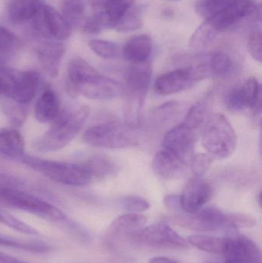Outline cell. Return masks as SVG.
<instances>
[{
    "instance_id": "cell-9",
    "label": "cell",
    "mask_w": 262,
    "mask_h": 263,
    "mask_svg": "<svg viewBox=\"0 0 262 263\" xmlns=\"http://www.w3.org/2000/svg\"><path fill=\"white\" fill-rule=\"evenodd\" d=\"M209 76L203 63L195 66L180 68L160 76L155 81V90L160 95H172L192 87Z\"/></svg>"
},
{
    "instance_id": "cell-26",
    "label": "cell",
    "mask_w": 262,
    "mask_h": 263,
    "mask_svg": "<svg viewBox=\"0 0 262 263\" xmlns=\"http://www.w3.org/2000/svg\"><path fill=\"white\" fill-rule=\"evenodd\" d=\"M212 103V96L208 94L189 109L182 124L192 130L198 132L210 118Z\"/></svg>"
},
{
    "instance_id": "cell-10",
    "label": "cell",
    "mask_w": 262,
    "mask_h": 263,
    "mask_svg": "<svg viewBox=\"0 0 262 263\" xmlns=\"http://www.w3.org/2000/svg\"><path fill=\"white\" fill-rule=\"evenodd\" d=\"M32 22L34 29L46 39L64 41L72 34V26L59 12L49 5H43Z\"/></svg>"
},
{
    "instance_id": "cell-37",
    "label": "cell",
    "mask_w": 262,
    "mask_h": 263,
    "mask_svg": "<svg viewBox=\"0 0 262 263\" xmlns=\"http://www.w3.org/2000/svg\"><path fill=\"white\" fill-rule=\"evenodd\" d=\"M232 0H198L195 3V10L205 20H212Z\"/></svg>"
},
{
    "instance_id": "cell-28",
    "label": "cell",
    "mask_w": 262,
    "mask_h": 263,
    "mask_svg": "<svg viewBox=\"0 0 262 263\" xmlns=\"http://www.w3.org/2000/svg\"><path fill=\"white\" fill-rule=\"evenodd\" d=\"M133 5L134 0H108L98 11L104 17L108 29H115Z\"/></svg>"
},
{
    "instance_id": "cell-18",
    "label": "cell",
    "mask_w": 262,
    "mask_h": 263,
    "mask_svg": "<svg viewBox=\"0 0 262 263\" xmlns=\"http://www.w3.org/2000/svg\"><path fill=\"white\" fill-rule=\"evenodd\" d=\"M147 222V218L138 213H128L118 216L108 228L105 241L109 247H113L115 241L123 236L140 230Z\"/></svg>"
},
{
    "instance_id": "cell-16",
    "label": "cell",
    "mask_w": 262,
    "mask_h": 263,
    "mask_svg": "<svg viewBox=\"0 0 262 263\" xmlns=\"http://www.w3.org/2000/svg\"><path fill=\"white\" fill-rule=\"evenodd\" d=\"M212 196V186L207 181L193 178L187 182L179 196L182 210L186 213H195L204 207Z\"/></svg>"
},
{
    "instance_id": "cell-47",
    "label": "cell",
    "mask_w": 262,
    "mask_h": 263,
    "mask_svg": "<svg viewBox=\"0 0 262 263\" xmlns=\"http://www.w3.org/2000/svg\"><path fill=\"white\" fill-rule=\"evenodd\" d=\"M149 263H180L175 259H170V258L163 257V256H158L154 257L150 259Z\"/></svg>"
},
{
    "instance_id": "cell-49",
    "label": "cell",
    "mask_w": 262,
    "mask_h": 263,
    "mask_svg": "<svg viewBox=\"0 0 262 263\" xmlns=\"http://www.w3.org/2000/svg\"><path fill=\"white\" fill-rule=\"evenodd\" d=\"M8 263H28L26 262H24V261L19 260V259H15V258L12 257L11 256L10 259H9V262Z\"/></svg>"
},
{
    "instance_id": "cell-23",
    "label": "cell",
    "mask_w": 262,
    "mask_h": 263,
    "mask_svg": "<svg viewBox=\"0 0 262 263\" xmlns=\"http://www.w3.org/2000/svg\"><path fill=\"white\" fill-rule=\"evenodd\" d=\"M98 71L94 69L86 60L78 57L72 59L68 66L67 75L66 78V90L68 95L72 99L76 98L75 89L77 85L83 80Z\"/></svg>"
},
{
    "instance_id": "cell-3",
    "label": "cell",
    "mask_w": 262,
    "mask_h": 263,
    "mask_svg": "<svg viewBox=\"0 0 262 263\" xmlns=\"http://www.w3.org/2000/svg\"><path fill=\"white\" fill-rule=\"evenodd\" d=\"M201 143L209 156L216 159H226L235 151L236 133L225 116L215 114L203 126Z\"/></svg>"
},
{
    "instance_id": "cell-25",
    "label": "cell",
    "mask_w": 262,
    "mask_h": 263,
    "mask_svg": "<svg viewBox=\"0 0 262 263\" xmlns=\"http://www.w3.org/2000/svg\"><path fill=\"white\" fill-rule=\"evenodd\" d=\"M44 4L43 0H11L8 15L13 23H26L32 20Z\"/></svg>"
},
{
    "instance_id": "cell-1",
    "label": "cell",
    "mask_w": 262,
    "mask_h": 263,
    "mask_svg": "<svg viewBox=\"0 0 262 263\" xmlns=\"http://www.w3.org/2000/svg\"><path fill=\"white\" fill-rule=\"evenodd\" d=\"M90 114L88 106L65 109L58 114L46 133L33 142V148L39 153L58 151L69 145L78 134Z\"/></svg>"
},
{
    "instance_id": "cell-15",
    "label": "cell",
    "mask_w": 262,
    "mask_h": 263,
    "mask_svg": "<svg viewBox=\"0 0 262 263\" xmlns=\"http://www.w3.org/2000/svg\"><path fill=\"white\" fill-rule=\"evenodd\" d=\"M198 133L182 123L177 125L165 134L162 142L163 149L191 162V156L198 137Z\"/></svg>"
},
{
    "instance_id": "cell-46",
    "label": "cell",
    "mask_w": 262,
    "mask_h": 263,
    "mask_svg": "<svg viewBox=\"0 0 262 263\" xmlns=\"http://www.w3.org/2000/svg\"><path fill=\"white\" fill-rule=\"evenodd\" d=\"M164 203L168 209L172 211L176 212L182 210L179 196H176V195L166 196L165 197Z\"/></svg>"
},
{
    "instance_id": "cell-35",
    "label": "cell",
    "mask_w": 262,
    "mask_h": 263,
    "mask_svg": "<svg viewBox=\"0 0 262 263\" xmlns=\"http://www.w3.org/2000/svg\"><path fill=\"white\" fill-rule=\"evenodd\" d=\"M224 237L193 235L189 238V242L198 250L212 254L221 255L223 248Z\"/></svg>"
},
{
    "instance_id": "cell-8",
    "label": "cell",
    "mask_w": 262,
    "mask_h": 263,
    "mask_svg": "<svg viewBox=\"0 0 262 263\" xmlns=\"http://www.w3.org/2000/svg\"><path fill=\"white\" fill-rule=\"evenodd\" d=\"M0 79L4 86V95L9 100L27 104L36 94L40 76L36 71L3 69Z\"/></svg>"
},
{
    "instance_id": "cell-48",
    "label": "cell",
    "mask_w": 262,
    "mask_h": 263,
    "mask_svg": "<svg viewBox=\"0 0 262 263\" xmlns=\"http://www.w3.org/2000/svg\"><path fill=\"white\" fill-rule=\"evenodd\" d=\"M108 0H91V4L95 11H98Z\"/></svg>"
},
{
    "instance_id": "cell-51",
    "label": "cell",
    "mask_w": 262,
    "mask_h": 263,
    "mask_svg": "<svg viewBox=\"0 0 262 263\" xmlns=\"http://www.w3.org/2000/svg\"><path fill=\"white\" fill-rule=\"evenodd\" d=\"M168 1L178 2V1H181V0H168Z\"/></svg>"
},
{
    "instance_id": "cell-30",
    "label": "cell",
    "mask_w": 262,
    "mask_h": 263,
    "mask_svg": "<svg viewBox=\"0 0 262 263\" xmlns=\"http://www.w3.org/2000/svg\"><path fill=\"white\" fill-rule=\"evenodd\" d=\"M85 162L89 167L93 179H106L116 174L119 170L113 159L104 155L91 156Z\"/></svg>"
},
{
    "instance_id": "cell-4",
    "label": "cell",
    "mask_w": 262,
    "mask_h": 263,
    "mask_svg": "<svg viewBox=\"0 0 262 263\" xmlns=\"http://www.w3.org/2000/svg\"><path fill=\"white\" fill-rule=\"evenodd\" d=\"M83 140L96 148H123L138 143L135 128L126 123L111 121L89 128L83 135Z\"/></svg>"
},
{
    "instance_id": "cell-14",
    "label": "cell",
    "mask_w": 262,
    "mask_h": 263,
    "mask_svg": "<svg viewBox=\"0 0 262 263\" xmlns=\"http://www.w3.org/2000/svg\"><path fill=\"white\" fill-rule=\"evenodd\" d=\"M123 90L118 82L98 72L78 84L75 92L76 97L81 95L89 100H110L119 97Z\"/></svg>"
},
{
    "instance_id": "cell-41",
    "label": "cell",
    "mask_w": 262,
    "mask_h": 263,
    "mask_svg": "<svg viewBox=\"0 0 262 263\" xmlns=\"http://www.w3.org/2000/svg\"><path fill=\"white\" fill-rule=\"evenodd\" d=\"M122 207L131 213H138L146 211L149 208V203L140 196H127L121 199Z\"/></svg>"
},
{
    "instance_id": "cell-45",
    "label": "cell",
    "mask_w": 262,
    "mask_h": 263,
    "mask_svg": "<svg viewBox=\"0 0 262 263\" xmlns=\"http://www.w3.org/2000/svg\"><path fill=\"white\" fill-rule=\"evenodd\" d=\"M22 182L18 181L16 178L10 175L0 173V188L5 187H11V188H17L22 185Z\"/></svg>"
},
{
    "instance_id": "cell-31",
    "label": "cell",
    "mask_w": 262,
    "mask_h": 263,
    "mask_svg": "<svg viewBox=\"0 0 262 263\" xmlns=\"http://www.w3.org/2000/svg\"><path fill=\"white\" fill-rule=\"evenodd\" d=\"M0 247H9L16 250L45 253L50 251L51 247L46 242L40 240L24 241L10 236H0Z\"/></svg>"
},
{
    "instance_id": "cell-6",
    "label": "cell",
    "mask_w": 262,
    "mask_h": 263,
    "mask_svg": "<svg viewBox=\"0 0 262 263\" xmlns=\"http://www.w3.org/2000/svg\"><path fill=\"white\" fill-rule=\"evenodd\" d=\"M0 203L55 222H64L67 216L62 210L17 188H0Z\"/></svg>"
},
{
    "instance_id": "cell-29",
    "label": "cell",
    "mask_w": 262,
    "mask_h": 263,
    "mask_svg": "<svg viewBox=\"0 0 262 263\" xmlns=\"http://www.w3.org/2000/svg\"><path fill=\"white\" fill-rule=\"evenodd\" d=\"M180 109L179 103L176 101L167 102L157 106L149 114L148 118L149 126L155 129L164 127L178 117Z\"/></svg>"
},
{
    "instance_id": "cell-44",
    "label": "cell",
    "mask_w": 262,
    "mask_h": 263,
    "mask_svg": "<svg viewBox=\"0 0 262 263\" xmlns=\"http://www.w3.org/2000/svg\"><path fill=\"white\" fill-rule=\"evenodd\" d=\"M229 219L235 229L252 228L256 225V219L250 215L245 213H229Z\"/></svg>"
},
{
    "instance_id": "cell-43",
    "label": "cell",
    "mask_w": 262,
    "mask_h": 263,
    "mask_svg": "<svg viewBox=\"0 0 262 263\" xmlns=\"http://www.w3.org/2000/svg\"><path fill=\"white\" fill-rule=\"evenodd\" d=\"M261 43V33L260 31H254L249 35L248 49L251 55L259 63H261L262 60Z\"/></svg>"
},
{
    "instance_id": "cell-17",
    "label": "cell",
    "mask_w": 262,
    "mask_h": 263,
    "mask_svg": "<svg viewBox=\"0 0 262 263\" xmlns=\"http://www.w3.org/2000/svg\"><path fill=\"white\" fill-rule=\"evenodd\" d=\"M189 162L177 155L162 149L154 157L152 170L157 176L163 179H177L184 174Z\"/></svg>"
},
{
    "instance_id": "cell-21",
    "label": "cell",
    "mask_w": 262,
    "mask_h": 263,
    "mask_svg": "<svg viewBox=\"0 0 262 263\" xmlns=\"http://www.w3.org/2000/svg\"><path fill=\"white\" fill-rule=\"evenodd\" d=\"M58 96L50 86L45 88L35 106V117L41 123H49L59 114Z\"/></svg>"
},
{
    "instance_id": "cell-5",
    "label": "cell",
    "mask_w": 262,
    "mask_h": 263,
    "mask_svg": "<svg viewBox=\"0 0 262 263\" xmlns=\"http://www.w3.org/2000/svg\"><path fill=\"white\" fill-rule=\"evenodd\" d=\"M175 224L188 230L198 232L225 231L229 234L237 233L229 219V213L213 206L203 207L195 213H189L183 210L174 212Z\"/></svg>"
},
{
    "instance_id": "cell-22",
    "label": "cell",
    "mask_w": 262,
    "mask_h": 263,
    "mask_svg": "<svg viewBox=\"0 0 262 263\" xmlns=\"http://www.w3.org/2000/svg\"><path fill=\"white\" fill-rule=\"evenodd\" d=\"M152 49V41L146 34L129 39L123 49V57L131 63L147 61Z\"/></svg>"
},
{
    "instance_id": "cell-50",
    "label": "cell",
    "mask_w": 262,
    "mask_h": 263,
    "mask_svg": "<svg viewBox=\"0 0 262 263\" xmlns=\"http://www.w3.org/2000/svg\"><path fill=\"white\" fill-rule=\"evenodd\" d=\"M0 95H4V86L1 79H0Z\"/></svg>"
},
{
    "instance_id": "cell-34",
    "label": "cell",
    "mask_w": 262,
    "mask_h": 263,
    "mask_svg": "<svg viewBox=\"0 0 262 263\" xmlns=\"http://www.w3.org/2000/svg\"><path fill=\"white\" fill-rule=\"evenodd\" d=\"M86 0H63L61 3L62 15L72 28L79 24L84 15Z\"/></svg>"
},
{
    "instance_id": "cell-40",
    "label": "cell",
    "mask_w": 262,
    "mask_h": 263,
    "mask_svg": "<svg viewBox=\"0 0 262 263\" xmlns=\"http://www.w3.org/2000/svg\"><path fill=\"white\" fill-rule=\"evenodd\" d=\"M18 37L9 29L0 26V53H9L18 48Z\"/></svg>"
},
{
    "instance_id": "cell-38",
    "label": "cell",
    "mask_w": 262,
    "mask_h": 263,
    "mask_svg": "<svg viewBox=\"0 0 262 263\" xmlns=\"http://www.w3.org/2000/svg\"><path fill=\"white\" fill-rule=\"evenodd\" d=\"M89 48L98 57L106 60L118 58L120 54L119 46L113 42L103 40H89Z\"/></svg>"
},
{
    "instance_id": "cell-7",
    "label": "cell",
    "mask_w": 262,
    "mask_h": 263,
    "mask_svg": "<svg viewBox=\"0 0 262 263\" xmlns=\"http://www.w3.org/2000/svg\"><path fill=\"white\" fill-rule=\"evenodd\" d=\"M127 237L132 243L146 248L182 250L189 247L186 239L163 222L143 227L128 235Z\"/></svg>"
},
{
    "instance_id": "cell-20",
    "label": "cell",
    "mask_w": 262,
    "mask_h": 263,
    "mask_svg": "<svg viewBox=\"0 0 262 263\" xmlns=\"http://www.w3.org/2000/svg\"><path fill=\"white\" fill-rule=\"evenodd\" d=\"M152 75V68L149 62L131 63L125 74L126 92L146 95Z\"/></svg>"
},
{
    "instance_id": "cell-11",
    "label": "cell",
    "mask_w": 262,
    "mask_h": 263,
    "mask_svg": "<svg viewBox=\"0 0 262 263\" xmlns=\"http://www.w3.org/2000/svg\"><path fill=\"white\" fill-rule=\"evenodd\" d=\"M221 255L224 263H261V250L256 242L236 233L224 237Z\"/></svg>"
},
{
    "instance_id": "cell-33",
    "label": "cell",
    "mask_w": 262,
    "mask_h": 263,
    "mask_svg": "<svg viewBox=\"0 0 262 263\" xmlns=\"http://www.w3.org/2000/svg\"><path fill=\"white\" fill-rule=\"evenodd\" d=\"M2 111L12 126H21L27 117L28 107L26 104L8 99L2 104Z\"/></svg>"
},
{
    "instance_id": "cell-32",
    "label": "cell",
    "mask_w": 262,
    "mask_h": 263,
    "mask_svg": "<svg viewBox=\"0 0 262 263\" xmlns=\"http://www.w3.org/2000/svg\"><path fill=\"white\" fill-rule=\"evenodd\" d=\"M218 32L209 22L205 20L194 32L189 46L193 49H205L214 41Z\"/></svg>"
},
{
    "instance_id": "cell-27",
    "label": "cell",
    "mask_w": 262,
    "mask_h": 263,
    "mask_svg": "<svg viewBox=\"0 0 262 263\" xmlns=\"http://www.w3.org/2000/svg\"><path fill=\"white\" fill-rule=\"evenodd\" d=\"M209 76L224 78L235 69V63L230 55L223 51H213L203 59Z\"/></svg>"
},
{
    "instance_id": "cell-39",
    "label": "cell",
    "mask_w": 262,
    "mask_h": 263,
    "mask_svg": "<svg viewBox=\"0 0 262 263\" xmlns=\"http://www.w3.org/2000/svg\"><path fill=\"white\" fill-rule=\"evenodd\" d=\"M0 223L4 224L6 227H9V228L18 233L30 235V236H36L38 234V231L33 227L17 219L16 217L2 209H0Z\"/></svg>"
},
{
    "instance_id": "cell-24",
    "label": "cell",
    "mask_w": 262,
    "mask_h": 263,
    "mask_svg": "<svg viewBox=\"0 0 262 263\" xmlns=\"http://www.w3.org/2000/svg\"><path fill=\"white\" fill-rule=\"evenodd\" d=\"M25 142L19 132L11 128L0 129V156L19 159L24 155Z\"/></svg>"
},
{
    "instance_id": "cell-19",
    "label": "cell",
    "mask_w": 262,
    "mask_h": 263,
    "mask_svg": "<svg viewBox=\"0 0 262 263\" xmlns=\"http://www.w3.org/2000/svg\"><path fill=\"white\" fill-rule=\"evenodd\" d=\"M35 53L46 73L52 78L57 77L62 59L66 53L65 45L55 42H41L35 48Z\"/></svg>"
},
{
    "instance_id": "cell-13",
    "label": "cell",
    "mask_w": 262,
    "mask_h": 263,
    "mask_svg": "<svg viewBox=\"0 0 262 263\" xmlns=\"http://www.w3.org/2000/svg\"><path fill=\"white\" fill-rule=\"evenodd\" d=\"M260 12L255 0H232L219 13L209 22L217 32L229 30L245 18Z\"/></svg>"
},
{
    "instance_id": "cell-42",
    "label": "cell",
    "mask_w": 262,
    "mask_h": 263,
    "mask_svg": "<svg viewBox=\"0 0 262 263\" xmlns=\"http://www.w3.org/2000/svg\"><path fill=\"white\" fill-rule=\"evenodd\" d=\"M212 156L209 154H198L191 159V168L195 177L201 178L209 170L212 163Z\"/></svg>"
},
{
    "instance_id": "cell-2",
    "label": "cell",
    "mask_w": 262,
    "mask_h": 263,
    "mask_svg": "<svg viewBox=\"0 0 262 263\" xmlns=\"http://www.w3.org/2000/svg\"><path fill=\"white\" fill-rule=\"evenodd\" d=\"M18 160L49 179L73 186H83L93 180L86 162H66L47 160L23 155Z\"/></svg>"
},
{
    "instance_id": "cell-12",
    "label": "cell",
    "mask_w": 262,
    "mask_h": 263,
    "mask_svg": "<svg viewBox=\"0 0 262 263\" xmlns=\"http://www.w3.org/2000/svg\"><path fill=\"white\" fill-rule=\"evenodd\" d=\"M226 105L231 111L251 109L254 114L261 112V90L257 79L249 78L243 84L232 88L226 97Z\"/></svg>"
},
{
    "instance_id": "cell-36",
    "label": "cell",
    "mask_w": 262,
    "mask_h": 263,
    "mask_svg": "<svg viewBox=\"0 0 262 263\" xmlns=\"http://www.w3.org/2000/svg\"><path fill=\"white\" fill-rule=\"evenodd\" d=\"M143 26V9L134 4L115 29L119 32H129L140 29Z\"/></svg>"
}]
</instances>
